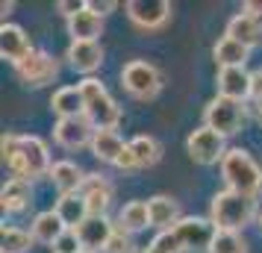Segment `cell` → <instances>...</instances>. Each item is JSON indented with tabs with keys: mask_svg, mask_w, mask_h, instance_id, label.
<instances>
[{
	"mask_svg": "<svg viewBox=\"0 0 262 253\" xmlns=\"http://www.w3.org/2000/svg\"><path fill=\"white\" fill-rule=\"evenodd\" d=\"M221 177H224L227 189L238 194H248V197H259L262 192V168L259 162L250 156L248 150L233 147L227 150L224 162H221Z\"/></svg>",
	"mask_w": 262,
	"mask_h": 253,
	"instance_id": "cell-3",
	"label": "cell"
},
{
	"mask_svg": "<svg viewBox=\"0 0 262 253\" xmlns=\"http://www.w3.org/2000/svg\"><path fill=\"white\" fill-rule=\"evenodd\" d=\"M103 253H139L136 250V241H133V233H127L124 227H115V233H112V239H109Z\"/></svg>",
	"mask_w": 262,
	"mask_h": 253,
	"instance_id": "cell-31",
	"label": "cell"
},
{
	"mask_svg": "<svg viewBox=\"0 0 262 253\" xmlns=\"http://www.w3.org/2000/svg\"><path fill=\"white\" fill-rule=\"evenodd\" d=\"M56 215L62 218V224L68 229H77V227H83L85 221L92 218V212H89V203H85V197L80 192H74V194H59V200H56Z\"/></svg>",
	"mask_w": 262,
	"mask_h": 253,
	"instance_id": "cell-20",
	"label": "cell"
},
{
	"mask_svg": "<svg viewBox=\"0 0 262 253\" xmlns=\"http://www.w3.org/2000/svg\"><path fill=\"white\" fill-rule=\"evenodd\" d=\"M53 139H56V145L65 147V150H83V147H92L95 124L85 118V115H77V118H59L56 121V127H53Z\"/></svg>",
	"mask_w": 262,
	"mask_h": 253,
	"instance_id": "cell-10",
	"label": "cell"
},
{
	"mask_svg": "<svg viewBox=\"0 0 262 253\" xmlns=\"http://www.w3.org/2000/svg\"><path fill=\"white\" fill-rule=\"evenodd\" d=\"M253 106H256V112H259V118H262V71L253 74Z\"/></svg>",
	"mask_w": 262,
	"mask_h": 253,
	"instance_id": "cell-37",
	"label": "cell"
},
{
	"mask_svg": "<svg viewBox=\"0 0 262 253\" xmlns=\"http://www.w3.org/2000/svg\"><path fill=\"white\" fill-rule=\"evenodd\" d=\"M0 150H3L6 168L12 171V177H18V180L33 182L36 177L50 174V168H53V165H50V150L38 135L6 133L3 142H0Z\"/></svg>",
	"mask_w": 262,
	"mask_h": 253,
	"instance_id": "cell-1",
	"label": "cell"
},
{
	"mask_svg": "<svg viewBox=\"0 0 262 253\" xmlns=\"http://www.w3.org/2000/svg\"><path fill=\"white\" fill-rule=\"evenodd\" d=\"M33 53V41L24 33V27L18 24H3L0 27V56L6 62L18 65L21 59H27Z\"/></svg>",
	"mask_w": 262,
	"mask_h": 253,
	"instance_id": "cell-16",
	"label": "cell"
},
{
	"mask_svg": "<svg viewBox=\"0 0 262 253\" xmlns=\"http://www.w3.org/2000/svg\"><path fill=\"white\" fill-rule=\"evenodd\" d=\"M154 247H159L162 253H183V244H180L177 233L174 229H162V233H156V239L150 241Z\"/></svg>",
	"mask_w": 262,
	"mask_h": 253,
	"instance_id": "cell-32",
	"label": "cell"
},
{
	"mask_svg": "<svg viewBox=\"0 0 262 253\" xmlns=\"http://www.w3.org/2000/svg\"><path fill=\"white\" fill-rule=\"evenodd\" d=\"M15 68V77L27 85V88H41V85H48L56 80V74H59V62L50 56L48 50L41 48H33V53L21 59Z\"/></svg>",
	"mask_w": 262,
	"mask_h": 253,
	"instance_id": "cell-8",
	"label": "cell"
},
{
	"mask_svg": "<svg viewBox=\"0 0 262 253\" xmlns=\"http://www.w3.org/2000/svg\"><path fill=\"white\" fill-rule=\"evenodd\" d=\"M139 253H162V250H159V247H154V244H147V247H142Z\"/></svg>",
	"mask_w": 262,
	"mask_h": 253,
	"instance_id": "cell-40",
	"label": "cell"
},
{
	"mask_svg": "<svg viewBox=\"0 0 262 253\" xmlns=\"http://www.w3.org/2000/svg\"><path fill=\"white\" fill-rule=\"evenodd\" d=\"M85 6H89L95 15H100V18H106L109 12H115V9H118V3H115V0H85Z\"/></svg>",
	"mask_w": 262,
	"mask_h": 253,
	"instance_id": "cell-34",
	"label": "cell"
},
{
	"mask_svg": "<svg viewBox=\"0 0 262 253\" xmlns=\"http://www.w3.org/2000/svg\"><path fill=\"white\" fill-rule=\"evenodd\" d=\"M245 118H248L245 103L230 100V97H221V95H215L206 103V109H203V124L212 127L215 133H221L224 139L227 135H236L245 127Z\"/></svg>",
	"mask_w": 262,
	"mask_h": 253,
	"instance_id": "cell-6",
	"label": "cell"
},
{
	"mask_svg": "<svg viewBox=\"0 0 262 253\" xmlns=\"http://www.w3.org/2000/svg\"><path fill=\"white\" fill-rule=\"evenodd\" d=\"M30 203H33V182L30 180L9 177V180L3 182V189H0V206H3V212L18 215V212H24Z\"/></svg>",
	"mask_w": 262,
	"mask_h": 253,
	"instance_id": "cell-17",
	"label": "cell"
},
{
	"mask_svg": "<svg viewBox=\"0 0 262 253\" xmlns=\"http://www.w3.org/2000/svg\"><path fill=\"white\" fill-rule=\"evenodd\" d=\"M227 38H233V41H238V44H245V48H256L262 41V21L259 18H253V15L248 12H238L230 18V24H227Z\"/></svg>",
	"mask_w": 262,
	"mask_h": 253,
	"instance_id": "cell-18",
	"label": "cell"
},
{
	"mask_svg": "<svg viewBox=\"0 0 262 253\" xmlns=\"http://www.w3.org/2000/svg\"><path fill=\"white\" fill-rule=\"evenodd\" d=\"M136 156V165L139 168H154L156 162L162 159V145L156 142L154 135H136L133 142H127Z\"/></svg>",
	"mask_w": 262,
	"mask_h": 253,
	"instance_id": "cell-28",
	"label": "cell"
},
{
	"mask_svg": "<svg viewBox=\"0 0 262 253\" xmlns=\"http://www.w3.org/2000/svg\"><path fill=\"white\" fill-rule=\"evenodd\" d=\"M80 194L85 197L92 215H106L109 206H112V197H115V186L103 174H85V182L80 189Z\"/></svg>",
	"mask_w": 262,
	"mask_h": 253,
	"instance_id": "cell-13",
	"label": "cell"
},
{
	"mask_svg": "<svg viewBox=\"0 0 262 253\" xmlns=\"http://www.w3.org/2000/svg\"><path fill=\"white\" fill-rule=\"evenodd\" d=\"M115 227H118V224H112L106 215H92L83 227H77V236H80L83 250H89V253L106 250V244H109V239H112Z\"/></svg>",
	"mask_w": 262,
	"mask_h": 253,
	"instance_id": "cell-15",
	"label": "cell"
},
{
	"mask_svg": "<svg viewBox=\"0 0 262 253\" xmlns=\"http://www.w3.org/2000/svg\"><path fill=\"white\" fill-rule=\"evenodd\" d=\"M56 9H59L65 18H74L77 12H83V9H85V0H59V3H56Z\"/></svg>",
	"mask_w": 262,
	"mask_h": 253,
	"instance_id": "cell-35",
	"label": "cell"
},
{
	"mask_svg": "<svg viewBox=\"0 0 262 253\" xmlns=\"http://www.w3.org/2000/svg\"><path fill=\"white\" fill-rule=\"evenodd\" d=\"M80 85L85 100V118L95 124V130H115L121 124V106L112 100V95L106 91V85L97 77H85Z\"/></svg>",
	"mask_w": 262,
	"mask_h": 253,
	"instance_id": "cell-4",
	"label": "cell"
},
{
	"mask_svg": "<svg viewBox=\"0 0 262 253\" xmlns=\"http://www.w3.org/2000/svg\"><path fill=\"white\" fill-rule=\"evenodd\" d=\"M186 150L189 156L198 162V165H221L227 156V145H224V135L215 133L212 127L201 124L198 130H191L189 139H186Z\"/></svg>",
	"mask_w": 262,
	"mask_h": 253,
	"instance_id": "cell-9",
	"label": "cell"
},
{
	"mask_svg": "<svg viewBox=\"0 0 262 253\" xmlns=\"http://www.w3.org/2000/svg\"><path fill=\"white\" fill-rule=\"evenodd\" d=\"M242 12H248V15H253V18L262 21V0H245L242 3Z\"/></svg>",
	"mask_w": 262,
	"mask_h": 253,
	"instance_id": "cell-38",
	"label": "cell"
},
{
	"mask_svg": "<svg viewBox=\"0 0 262 253\" xmlns=\"http://www.w3.org/2000/svg\"><path fill=\"white\" fill-rule=\"evenodd\" d=\"M65 59L74 71L92 77L103 65V48H100V41H71L65 50Z\"/></svg>",
	"mask_w": 262,
	"mask_h": 253,
	"instance_id": "cell-14",
	"label": "cell"
},
{
	"mask_svg": "<svg viewBox=\"0 0 262 253\" xmlns=\"http://www.w3.org/2000/svg\"><path fill=\"white\" fill-rule=\"evenodd\" d=\"M53 253H83V244H80L77 229H65L62 239L53 244Z\"/></svg>",
	"mask_w": 262,
	"mask_h": 253,
	"instance_id": "cell-33",
	"label": "cell"
},
{
	"mask_svg": "<svg viewBox=\"0 0 262 253\" xmlns=\"http://www.w3.org/2000/svg\"><path fill=\"white\" fill-rule=\"evenodd\" d=\"M174 233H177L180 244H183V253H209L215 236H218V227H215L209 218L183 215L177 221Z\"/></svg>",
	"mask_w": 262,
	"mask_h": 253,
	"instance_id": "cell-7",
	"label": "cell"
},
{
	"mask_svg": "<svg viewBox=\"0 0 262 253\" xmlns=\"http://www.w3.org/2000/svg\"><path fill=\"white\" fill-rule=\"evenodd\" d=\"M147 212H150V227H156L159 233H162V229H174L177 221L183 218L180 203L174 200V197H168V194L150 197V200H147Z\"/></svg>",
	"mask_w": 262,
	"mask_h": 253,
	"instance_id": "cell-21",
	"label": "cell"
},
{
	"mask_svg": "<svg viewBox=\"0 0 262 253\" xmlns=\"http://www.w3.org/2000/svg\"><path fill=\"white\" fill-rule=\"evenodd\" d=\"M65 224H62V218L56 215V209H48V212H38L33 218V224H30V233H33V239L41 241V244H56L62 239V233H65Z\"/></svg>",
	"mask_w": 262,
	"mask_h": 253,
	"instance_id": "cell-24",
	"label": "cell"
},
{
	"mask_svg": "<svg viewBox=\"0 0 262 253\" xmlns=\"http://www.w3.org/2000/svg\"><path fill=\"white\" fill-rule=\"evenodd\" d=\"M50 182H53V189L59 194H74L83 189L85 182V174L83 168L77 165V162H71V159H59V162H53V168H50Z\"/></svg>",
	"mask_w": 262,
	"mask_h": 253,
	"instance_id": "cell-19",
	"label": "cell"
},
{
	"mask_svg": "<svg viewBox=\"0 0 262 253\" xmlns=\"http://www.w3.org/2000/svg\"><path fill=\"white\" fill-rule=\"evenodd\" d=\"M130 24L139 30H162L171 21V3L168 0H130L127 6Z\"/></svg>",
	"mask_w": 262,
	"mask_h": 253,
	"instance_id": "cell-11",
	"label": "cell"
},
{
	"mask_svg": "<svg viewBox=\"0 0 262 253\" xmlns=\"http://www.w3.org/2000/svg\"><path fill=\"white\" fill-rule=\"evenodd\" d=\"M118 227H124L127 233H142V229L150 227L147 200H130V203H124V209L118 212Z\"/></svg>",
	"mask_w": 262,
	"mask_h": 253,
	"instance_id": "cell-27",
	"label": "cell"
},
{
	"mask_svg": "<svg viewBox=\"0 0 262 253\" xmlns=\"http://www.w3.org/2000/svg\"><path fill=\"white\" fill-rule=\"evenodd\" d=\"M256 215H259V209H256V197L230 192V189L212 194V203H209V221H212L218 229L242 233L248 224L256 221Z\"/></svg>",
	"mask_w": 262,
	"mask_h": 253,
	"instance_id": "cell-2",
	"label": "cell"
},
{
	"mask_svg": "<svg viewBox=\"0 0 262 253\" xmlns=\"http://www.w3.org/2000/svg\"><path fill=\"white\" fill-rule=\"evenodd\" d=\"M50 109L59 115V118H77V115H85V100L80 85H62L53 91L50 97Z\"/></svg>",
	"mask_w": 262,
	"mask_h": 253,
	"instance_id": "cell-22",
	"label": "cell"
},
{
	"mask_svg": "<svg viewBox=\"0 0 262 253\" xmlns=\"http://www.w3.org/2000/svg\"><path fill=\"white\" fill-rule=\"evenodd\" d=\"M121 85L136 100H150L162 91V71L147 59H133L121 68Z\"/></svg>",
	"mask_w": 262,
	"mask_h": 253,
	"instance_id": "cell-5",
	"label": "cell"
},
{
	"mask_svg": "<svg viewBox=\"0 0 262 253\" xmlns=\"http://www.w3.org/2000/svg\"><path fill=\"white\" fill-rule=\"evenodd\" d=\"M12 9H15V3H6V0L0 3V12H3V24H6V18L12 15Z\"/></svg>",
	"mask_w": 262,
	"mask_h": 253,
	"instance_id": "cell-39",
	"label": "cell"
},
{
	"mask_svg": "<svg viewBox=\"0 0 262 253\" xmlns=\"http://www.w3.org/2000/svg\"><path fill=\"white\" fill-rule=\"evenodd\" d=\"M83 253H89V250H83Z\"/></svg>",
	"mask_w": 262,
	"mask_h": 253,
	"instance_id": "cell-42",
	"label": "cell"
},
{
	"mask_svg": "<svg viewBox=\"0 0 262 253\" xmlns=\"http://www.w3.org/2000/svg\"><path fill=\"white\" fill-rule=\"evenodd\" d=\"M124 139H121L115 130H95V139H92V156L100 159V162H109L115 165L118 156L124 153Z\"/></svg>",
	"mask_w": 262,
	"mask_h": 253,
	"instance_id": "cell-25",
	"label": "cell"
},
{
	"mask_svg": "<svg viewBox=\"0 0 262 253\" xmlns=\"http://www.w3.org/2000/svg\"><path fill=\"white\" fill-rule=\"evenodd\" d=\"M103 33V18L95 15L89 6L83 12H77L74 18H68V36L71 41H97Z\"/></svg>",
	"mask_w": 262,
	"mask_h": 253,
	"instance_id": "cell-23",
	"label": "cell"
},
{
	"mask_svg": "<svg viewBox=\"0 0 262 253\" xmlns=\"http://www.w3.org/2000/svg\"><path fill=\"white\" fill-rule=\"evenodd\" d=\"M115 168H118V171H133V168H139V165H136V156H133V150H130V145L124 147V153L118 156Z\"/></svg>",
	"mask_w": 262,
	"mask_h": 253,
	"instance_id": "cell-36",
	"label": "cell"
},
{
	"mask_svg": "<svg viewBox=\"0 0 262 253\" xmlns=\"http://www.w3.org/2000/svg\"><path fill=\"white\" fill-rule=\"evenodd\" d=\"M33 233H27L21 227H6L3 224V236H0V250L3 253H27L33 247Z\"/></svg>",
	"mask_w": 262,
	"mask_h": 253,
	"instance_id": "cell-29",
	"label": "cell"
},
{
	"mask_svg": "<svg viewBox=\"0 0 262 253\" xmlns=\"http://www.w3.org/2000/svg\"><path fill=\"white\" fill-rule=\"evenodd\" d=\"M215 83H218V95L221 97H230V100H238V103L253 97V74L245 65L242 68H221Z\"/></svg>",
	"mask_w": 262,
	"mask_h": 253,
	"instance_id": "cell-12",
	"label": "cell"
},
{
	"mask_svg": "<svg viewBox=\"0 0 262 253\" xmlns=\"http://www.w3.org/2000/svg\"><path fill=\"white\" fill-rule=\"evenodd\" d=\"M209 253H248V241L242 233H227V229H218V236L212 241V250Z\"/></svg>",
	"mask_w": 262,
	"mask_h": 253,
	"instance_id": "cell-30",
	"label": "cell"
},
{
	"mask_svg": "<svg viewBox=\"0 0 262 253\" xmlns=\"http://www.w3.org/2000/svg\"><path fill=\"white\" fill-rule=\"evenodd\" d=\"M248 53L250 50L245 44H238V41H233V38H227V36L218 38L212 48V56L218 62V68H242L248 62Z\"/></svg>",
	"mask_w": 262,
	"mask_h": 253,
	"instance_id": "cell-26",
	"label": "cell"
},
{
	"mask_svg": "<svg viewBox=\"0 0 262 253\" xmlns=\"http://www.w3.org/2000/svg\"><path fill=\"white\" fill-rule=\"evenodd\" d=\"M256 227L262 229V212H259V215H256Z\"/></svg>",
	"mask_w": 262,
	"mask_h": 253,
	"instance_id": "cell-41",
	"label": "cell"
}]
</instances>
